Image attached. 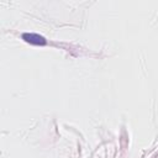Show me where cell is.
Masks as SVG:
<instances>
[{"label": "cell", "mask_w": 158, "mask_h": 158, "mask_svg": "<svg viewBox=\"0 0 158 158\" xmlns=\"http://www.w3.org/2000/svg\"><path fill=\"white\" fill-rule=\"evenodd\" d=\"M23 38L27 41V42H30V43H35V44H44L46 43V41H44V38L42 37V36H40V35H36V33H25L23 35Z\"/></svg>", "instance_id": "6da1fadb"}]
</instances>
